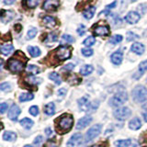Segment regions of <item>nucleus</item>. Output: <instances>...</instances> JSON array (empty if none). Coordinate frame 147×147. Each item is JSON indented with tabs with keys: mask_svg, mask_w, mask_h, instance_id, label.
Instances as JSON below:
<instances>
[{
	"mask_svg": "<svg viewBox=\"0 0 147 147\" xmlns=\"http://www.w3.org/2000/svg\"><path fill=\"white\" fill-rule=\"evenodd\" d=\"M142 109H144V110H147V102H145L144 105H142Z\"/></svg>",
	"mask_w": 147,
	"mask_h": 147,
	"instance_id": "obj_55",
	"label": "nucleus"
},
{
	"mask_svg": "<svg viewBox=\"0 0 147 147\" xmlns=\"http://www.w3.org/2000/svg\"><path fill=\"white\" fill-rule=\"evenodd\" d=\"M26 4L30 8H34L40 4V0H26Z\"/></svg>",
	"mask_w": 147,
	"mask_h": 147,
	"instance_id": "obj_35",
	"label": "nucleus"
},
{
	"mask_svg": "<svg viewBox=\"0 0 147 147\" xmlns=\"http://www.w3.org/2000/svg\"><path fill=\"white\" fill-rule=\"evenodd\" d=\"M78 106H79V109L82 111H88L91 108V103L88 101L87 98L84 96V98H81L80 99H78Z\"/></svg>",
	"mask_w": 147,
	"mask_h": 147,
	"instance_id": "obj_12",
	"label": "nucleus"
},
{
	"mask_svg": "<svg viewBox=\"0 0 147 147\" xmlns=\"http://www.w3.org/2000/svg\"><path fill=\"white\" fill-rule=\"evenodd\" d=\"M77 33H78V35H80V36L84 35L86 33V27L84 25H80L79 27H78V29H77Z\"/></svg>",
	"mask_w": 147,
	"mask_h": 147,
	"instance_id": "obj_43",
	"label": "nucleus"
},
{
	"mask_svg": "<svg viewBox=\"0 0 147 147\" xmlns=\"http://www.w3.org/2000/svg\"><path fill=\"white\" fill-rule=\"evenodd\" d=\"M55 57L60 62L65 61L71 57V48L67 46H61L54 51Z\"/></svg>",
	"mask_w": 147,
	"mask_h": 147,
	"instance_id": "obj_4",
	"label": "nucleus"
},
{
	"mask_svg": "<svg viewBox=\"0 0 147 147\" xmlns=\"http://www.w3.org/2000/svg\"><path fill=\"white\" fill-rule=\"evenodd\" d=\"M98 100H94L93 102L91 103V108H90V109L92 110V111H94V110H96V109L98 108Z\"/></svg>",
	"mask_w": 147,
	"mask_h": 147,
	"instance_id": "obj_45",
	"label": "nucleus"
},
{
	"mask_svg": "<svg viewBox=\"0 0 147 147\" xmlns=\"http://www.w3.org/2000/svg\"><path fill=\"white\" fill-rule=\"evenodd\" d=\"M20 123V125L22 127H24L25 129H30L32 125H33V121H32L30 119H28V118L22 119Z\"/></svg>",
	"mask_w": 147,
	"mask_h": 147,
	"instance_id": "obj_28",
	"label": "nucleus"
},
{
	"mask_svg": "<svg viewBox=\"0 0 147 147\" xmlns=\"http://www.w3.org/2000/svg\"><path fill=\"white\" fill-rule=\"evenodd\" d=\"M44 112H45V114L49 115V116H52V115H53L54 112H55V106H54V104L52 103V102L48 103L44 107Z\"/></svg>",
	"mask_w": 147,
	"mask_h": 147,
	"instance_id": "obj_24",
	"label": "nucleus"
},
{
	"mask_svg": "<svg viewBox=\"0 0 147 147\" xmlns=\"http://www.w3.org/2000/svg\"><path fill=\"white\" fill-rule=\"evenodd\" d=\"M132 98L135 102H142L147 98V88L144 86H136L134 88H133L132 92Z\"/></svg>",
	"mask_w": 147,
	"mask_h": 147,
	"instance_id": "obj_3",
	"label": "nucleus"
},
{
	"mask_svg": "<svg viewBox=\"0 0 147 147\" xmlns=\"http://www.w3.org/2000/svg\"><path fill=\"white\" fill-rule=\"evenodd\" d=\"M7 109V103H2L0 105V112L5 113V111Z\"/></svg>",
	"mask_w": 147,
	"mask_h": 147,
	"instance_id": "obj_47",
	"label": "nucleus"
},
{
	"mask_svg": "<svg viewBox=\"0 0 147 147\" xmlns=\"http://www.w3.org/2000/svg\"><path fill=\"white\" fill-rule=\"evenodd\" d=\"M34 96L31 93H25V94H21L20 96V102H25V101H29L33 99Z\"/></svg>",
	"mask_w": 147,
	"mask_h": 147,
	"instance_id": "obj_30",
	"label": "nucleus"
},
{
	"mask_svg": "<svg viewBox=\"0 0 147 147\" xmlns=\"http://www.w3.org/2000/svg\"><path fill=\"white\" fill-rule=\"evenodd\" d=\"M16 0H4V4L5 5H12Z\"/></svg>",
	"mask_w": 147,
	"mask_h": 147,
	"instance_id": "obj_51",
	"label": "nucleus"
},
{
	"mask_svg": "<svg viewBox=\"0 0 147 147\" xmlns=\"http://www.w3.org/2000/svg\"><path fill=\"white\" fill-rule=\"evenodd\" d=\"M121 40H122V36L121 35H114L113 37H111L109 42L112 43V44H117L119 42H121Z\"/></svg>",
	"mask_w": 147,
	"mask_h": 147,
	"instance_id": "obj_36",
	"label": "nucleus"
},
{
	"mask_svg": "<svg viewBox=\"0 0 147 147\" xmlns=\"http://www.w3.org/2000/svg\"><path fill=\"white\" fill-rule=\"evenodd\" d=\"M30 113L32 116H37V115L39 114V108L37 107V106H32L30 109Z\"/></svg>",
	"mask_w": 147,
	"mask_h": 147,
	"instance_id": "obj_42",
	"label": "nucleus"
},
{
	"mask_svg": "<svg viewBox=\"0 0 147 147\" xmlns=\"http://www.w3.org/2000/svg\"><path fill=\"white\" fill-rule=\"evenodd\" d=\"M92 121V117L90 116H85L81 118L79 121H78L76 124V129L77 130H82V129L86 128V126H88Z\"/></svg>",
	"mask_w": 147,
	"mask_h": 147,
	"instance_id": "obj_11",
	"label": "nucleus"
},
{
	"mask_svg": "<svg viewBox=\"0 0 147 147\" xmlns=\"http://www.w3.org/2000/svg\"><path fill=\"white\" fill-rule=\"evenodd\" d=\"M27 71L30 74H31V75H37V74L40 73V68L36 65H33V64H30L27 67Z\"/></svg>",
	"mask_w": 147,
	"mask_h": 147,
	"instance_id": "obj_31",
	"label": "nucleus"
},
{
	"mask_svg": "<svg viewBox=\"0 0 147 147\" xmlns=\"http://www.w3.org/2000/svg\"><path fill=\"white\" fill-rule=\"evenodd\" d=\"M74 125V118L71 114L64 113L61 115L55 121V129L56 132L59 134H65L68 131H71Z\"/></svg>",
	"mask_w": 147,
	"mask_h": 147,
	"instance_id": "obj_1",
	"label": "nucleus"
},
{
	"mask_svg": "<svg viewBox=\"0 0 147 147\" xmlns=\"http://www.w3.org/2000/svg\"><path fill=\"white\" fill-rule=\"evenodd\" d=\"M127 100H128L127 93L124 91H121L112 96L111 99L109 100V104L111 105L112 107H119V106L123 105Z\"/></svg>",
	"mask_w": 147,
	"mask_h": 147,
	"instance_id": "obj_5",
	"label": "nucleus"
},
{
	"mask_svg": "<svg viewBox=\"0 0 147 147\" xmlns=\"http://www.w3.org/2000/svg\"><path fill=\"white\" fill-rule=\"evenodd\" d=\"M0 89L2 91H9L11 89V86L9 83H2V84L0 85Z\"/></svg>",
	"mask_w": 147,
	"mask_h": 147,
	"instance_id": "obj_41",
	"label": "nucleus"
},
{
	"mask_svg": "<svg viewBox=\"0 0 147 147\" xmlns=\"http://www.w3.org/2000/svg\"><path fill=\"white\" fill-rule=\"evenodd\" d=\"M142 116H144V119H145V121L147 122V110H145V111L142 113Z\"/></svg>",
	"mask_w": 147,
	"mask_h": 147,
	"instance_id": "obj_54",
	"label": "nucleus"
},
{
	"mask_svg": "<svg viewBox=\"0 0 147 147\" xmlns=\"http://www.w3.org/2000/svg\"><path fill=\"white\" fill-rule=\"evenodd\" d=\"M96 42V39H95V37L93 36H89V37H87V38L84 40V42H83V44L86 45V46H92V45H94Z\"/></svg>",
	"mask_w": 147,
	"mask_h": 147,
	"instance_id": "obj_33",
	"label": "nucleus"
},
{
	"mask_svg": "<svg viewBox=\"0 0 147 147\" xmlns=\"http://www.w3.org/2000/svg\"><path fill=\"white\" fill-rule=\"evenodd\" d=\"M62 39H63V41H65V42H70L71 43V42H74V41H75V39H74L71 35H68V34L63 35Z\"/></svg>",
	"mask_w": 147,
	"mask_h": 147,
	"instance_id": "obj_40",
	"label": "nucleus"
},
{
	"mask_svg": "<svg viewBox=\"0 0 147 147\" xmlns=\"http://www.w3.org/2000/svg\"><path fill=\"white\" fill-rule=\"evenodd\" d=\"M91 147H109V142H99V144L93 145Z\"/></svg>",
	"mask_w": 147,
	"mask_h": 147,
	"instance_id": "obj_46",
	"label": "nucleus"
},
{
	"mask_svg": "<svg viewBox=\"0 0 147 147\" xmlns=\"http://www.w3.org/2000/svg\"><path fill=\"white\" fill-rule=\"evenodd\" d=\"M82 53L84 56L88 57V56H91V55L93 54V50L90 49V48H84V49H82Z\"/></svg>",
	"mask_w": 147,
	"mask_h": 147,
	"instance_id": "obj_39",
	"label": "nucleus"
},
{
	"mask_svg": "<svg viewBox=\"0 0 147 147\" xmlns=\"http://www.w3.org/2000/svg\"><path fill=\"white\" fill-rule=\"evenodd\" d=\"M20 56V53L17 52L16 56H14L12 58H10L7 61V68L13 73H20L23 69H24L25 63L27 61H22L21 58L18 57Z\"/></svg>",
	"mask_w": 147,
	"mask_h": 147,
	"instance_id": "obj_2",
	"label": "nucleus"
},
{
	"mask_svg": "<svg viewBox=\"0 0 147 147\" xmlns=\"http://www.w3.org/2000/svg\"><path fill=\"white\" fill-rule=\"evenodd\" d=\"M41 142H42V136H37L34 140V144L37 147H39L41 144Z\"/></svg>",
	"mask_w": 147,
	"mask_h": 147,
	"instance_id": "obj_44",
	"label": "nucleus"
},
{
	"mask_svg": "<svg viewBox=\"0 0 147 147\" xmlns=\"http://www.w3.org/2000/svg\"><path fill=\"white\" fill-rule=\"evenodd\" d=\"M131 50L132 51L133 53H135L138 55H142V53H144V46L142 45V43L139 42H135L131 45Z\"/></svg>",
	"mask_w": 147,
	"mask_h": 147,
	"instance_id": "obj_17",
	"label": "nucleus"
},
{
	"mask_svg": "<svg viewBox=\"0 0 147 147\" xmlns=\"http://www.w3.org/2000/svg\"><path fill=\"white\" fill-rule=\"evenodd\" d=\"M13 50L14 47L10 43H6L1 46V53L3 55H8L9 53H11L13 52Z\"/></svg>",
	"mask_w": 147,
	"mask_h": 147,
	"instance_id": "obj_22",
	"label": "nucleus"
},
{
	"mask_svg": "<svg viewBox=\"0 0 147 147\" xmlns=\"http://www.w3.org/2000/svg\"><path fill=\"white\" fill-rule=\"evenodd\" d=\"M57 94L58 96H64L66 94V90L64 89V88H61V89H59V91L57 92Z\"/></svg>",
	"mask_w": 147,
	"mask_h": 147,
	"instance_id": "obj_49",
	"label": "nucleus"
},
{
	"mask_svg": "<svg viewBox=\"0 0 147 147\" xmlns=\"http://www.w3.org/2000/svg\"><path fill=\"white\" fill-rule=\"evenodd\" d=\"M82 141V135L80 133H75L73 136H71L70 139L68 140L66 146L67 147H75L76 145L79 144Z\"/></svg>",
	"mask_w": 147,
	"mask_h": 147,
	"instance_id": "obj_10",
	"label": "nucleus"
},
{
	"mask_svg": "<svg viewBox=\"0 0 147 147\" xmlns=\"http://www.w3.org/2000/svg\"><path fill=\"white\" fill-rule=\"evenodd\" d=\"M110 59H111V62L116 64V65H119V64H121V62H122V59H123V54L121 52H116L114 53L111 57H110Z\"/></svg>",
	"mask_w": 147,
	"mask_h": 147,
	"instance_id": "obj_18",
	"label": "nucleus"
},
{
	"mask_svg": "<svg viewBox=\"0 0 147 147\" xmlns=\"http://www.w3.org/2000/svg\"><path fill=\"white\" fill-rule=\"evenodd\" d=\"M67 81L70 83V84H79V82L81 81V79L79 77H77L76 75H70V76H69L67 78Z\"/></svg>",
	"mask_w": 147,
	"mask_h": 147,
	"instance_id": "obj_32",
	"label": "nucleus"
},
{
	"mask_svg": "<svg viewBox=\"0 0 147 147\" xmlns=\"http://www.w3.org/2000/svg\"><path fill=\"white\" fill-rule=\"evenodd\" d=\"M95 12H96V7L91 6V7H87L86 10L83 12V16H84V18H86V20H90V18L94 17Z\"/></svg>",
	"mask_w": 147,
	"mask_h": 147,
	"instance_id": "obj_20",
	"label": "nucleus"
},
{
	"mask_svg": "<svg viewBox=\"0 0 147 147\" xmlns=\"http://www.w3.org/2000/svg\"><path fill=\"white\" fill-rule=\"evenodd\" d=\"M146 81H147V78H146Z\"/></svg>",
	"mask_w": 147,
	"mask_h": 147,
	"instance_id": "obj_58",
	"label": "nucleus"
},
{
	"mask_svg": "<svg viewBox=\"0 0 147 147\" xmlns=\"http://www.w3.org/2000/svg\"><path fill=\"white\" fill-rule=\"evenodd\" d=\"M3 139L7 142H15L17 139V134L13 131H6L3 134Z\"/></svg>",
	"mask_w": 147,
	"mask_h": 147,
	"instance_id": "obj_23",
	"label": "nucleus"
},
{
	"mask_svg": "<svg viewBox=\"0 0 147 147\" xmlns=\"http://www.w3.org/2000/svg\"><path fill=\"white\" fill-rule=\"evenodd\" d=\"M14 28H15V30H16L18 32H20V30H21V26H20V24L15 25V27H14Z\"/></svg>",
	"mask_w": 147,
	"mask_h": 147,
	"instance_id": "obj_53",
	"label": "nucleus"
},
{
	"mask_svg": "<svg viewBox=\"0 0 147 147\" xmlns=\"http://www.w3.org/2000/svg\"><path fill=\"white\" fill-rule=\"evenodd\" d=\"M101 128L102 127H101L100 124H96V125H94L93 127H91L86 132V137H85V142H88L93 140L94 138H96L100 133Z\"/></svg>",
	"mask_w": 147,
	"mask_h": 147,
	"instance_id": "obj_6",
	"label": "nucleus"
},
{
	"mask_svg": "<svg viewBox=\"0 0 147 147\" xmlns=\"http://www.w3.org/2000/svg\"><path fill=\"white\" fill-rule=\"evenodd\" d=\"M49 78L51 80H53L56 85H60L62 83V80H61V77L58 75L56 72H53L51 73L49 75Z\"/></svg>",
	"mask_w": 147,
	"mask_h": 147,
	"instance_id": "obj_29",
	"label": "nucleus"
},
{
	"mask_svg": "<svg viewBox=\"0 0 147 147\" xmlns=\"http://www.w3.org/2000/svg\"><path fill=\"white\" fill-rule=\"evenodd\" d=\"M131 140L127 139V140H119L115 142V145L117 147H129L131 144Z\"/></svg>",
	"mask_w": 147,
	"mask_h": 147,
	"instance_id": "obj_27",
	"label": "nucleus"
},
{
	"mask_svg": "<svg viewBox=\"0 0 147 147\" xmlns=\"http://www.w3.org/2000/svg\"><path fill=\"white\" fill-rule=\"evenodd\" d=\"M45 132H46V134H47V136H51L53 134V131H52V130H51L50 128H47L45 130Z\"/></svg>",
	"mask_w": 147,
	"mask_h": 147,
	"instance_id": "obj_52",
	"label": "nucleus"
},
{
	"mask_svg": "<svg viewBox=\"0 0 147 147\" xmlns=\"http://www.w3.org/2000/svg\"><path fill=\"white\" fill-rule=\"evenodd\" d=\"M140 14L137 13L135 11H131L129 12L126 17H125V20L129 23V24H135L138 21L140 20Z\"/></svg>",
	"mask_w": 147,
	"mask_h": 147,
	"instance_id": "obj_9",
	"label": "nucleus"
},
{
	"mask_svg": "<svg viewBox=\"0 0 147 147\" xmlns=\"http://www.w3.org/2000/svg\"><path fill=\"white\" fill-rule=\"evenodd\" d=\"M24 147H32L31 145H29V144H28V145H25Z\"/></svg>",
	"mask_w": 147,
	"mask_h": 147,
	"instance_id": "obj_56",
	"label": "nucleus"
},
{
	"mask_svg": "<svg viewBox=\"0 0 147 147\" xmlns=\"http://www.w3.org/2000/svg\"><path fill=\"white\" fill-rule=\"evenodd\" d=\"M74 68H75V64H73V63H68V64H66L65 66H64V69L67 70V71H71V70H73Z\"/></svg>",
	"mask_w": 147,
	"mask_h": 147,
	"instance_id": "obj_48",
	"label": "nucleus"
},
{
	"mask_svg": "<svg viewBox=\"0 0 147 147\" xmlns=\"http://www.w3.org/2000/svg\"><path fill=\"white\" fill-rule=\"evenodd\" d=\"M94 33L96 36H109V29L108 26H96L94 30Z\"/></svg>",
	"mask_w": 147,
	"mask_h": 147,
	"instance_id": "obj_15",
	"label": "nucleus"
},
{
	"mask_svg": "<svg viewBox=\"0 0 147 147\" xmlns=\"http://www.w3.org/2000/svg\"><path fill=\"white\" fill-rule=\"evenodd\" d=\"M37 32H38V30H37L36 28H31V29H30L29 31H28V38H29V39H33L34 37L36 36Z\"/></svg>",
	"mask_w": 147,
	"mask_h": 147,
	"instance_id": "obj_38",
	"label": "nucleus"
},
{
	"mask_svg": "<svg viewBox=\"0 0 147 147\" xmlns=\"http://www.w3.org/2000/svg\"><path fill=\"white\" fill-rule=\"evenodd\" d=\"M146 70H147V60H145V61H144V62H142L139 64L138 71L134 74V75H133V78H134V79H139V78L145 73Z\"/></svg>",
	"mask_w": 147,
	"mask_h": 147,
	"instance_id": "obj_14",
	"label": "nucleus"
},
{
	"mask_svg": "<svg viewBox=\"0 0 147 147\" xmlns=\"http://www.w3.org/2000/svg\"><path fill=\"white\" fill-rule=\"evenodd\" d=\"M28 51H29L30 54L32 57H38L40 55V50L38 47H35V46H30V47H28Z\"/></svg>",
	"mask_w": 147,
	"mask_h": 147,
	"instance_id": "obj_26",
	"label": "nucleus"
},
{
	"mask_svg": "<svg viewBox=\"0 0 147 147\" xmlns=\"http://www.w3.org/2000/svg\"><path fill=\"white\" fill-rule=\"evenodd\" d=\"M52 147H56V146H52Z\"/></svg>",
	"mask_w": 147,
	"mask_h": 147,
	"instance_id": "obj_57",
	"label": "nucleus"
},
{
	"mask_svg": "<svg viewBox=\"0 0 147 147\" xmlns=\"http://www.w3.org/2000/svg\"><path fill=\"white\" fill-rule=\"evenodd\" d=\"M59 5L60 3L58 0H45L42 5V8L47 11H53L59 7Z\"/></svg>",
	"mask_w": 147,
	"mask_h": 147,
	"instance_id": "obj_8",
	"label": "nucleus"
},
{
	"mask_svg": "<svg viewBox=\"0 0 147 147\" xmlns=\"http://www.w3.org/2000/svg\"><path fill=\"white\" fill-rule=\"evenodd\" d=\"M14 17V13L12 11H5V10H2V13H1V20L2 22L4 23H7V21L11 20Z\"/></svg>",
	"mask_w": 147,
	"mask_h": 147,
	"instance_id": "obj_21",
	"label": "nucleus"
},
{
	"mask_svg": "<svg viewBox=\"0 0 147 147\" xmlns=\"http://www.w3.org/2000/svg\"><path fill=\"white\" fill-rule=\"evenodd\" d=\"M141 126H142V121H140V119H138V118L132 119L131 121L129 122V127H130L131 130H133V131L139 130Z\"/></svg>",
	"mask_w": 147,
	"mask_h": 147,
	"instance_id": "obj_19",
	"label": "nucleus"
},
{
	"mask_svg": "<svg viewBox=\"0 0 147 147\" xmlns=\"http://www.w3.org/2000/svg\"><path fill=\"white\" fill-rule=\"evenodd\" d=\"M42 23L46 28H50V29H53V28H54L57 25V22L55 20V18L51 16L44 17L42 20Z\"/></svg>",
	"mask_w": 147,
	"mask_h": 147,
	"instance_id": "obj_16",
	"label": "nucleus"
},
{
	"mask_svg": "<svg viewBox=\"0 0 147 147\" xmlns=\"http://www.w3.org/2000/svg\"><path fill=\"white\" fill-rule=\"evenodd\" d=\"M140 37L139 35H137L135 33H133V32L131 31H129L128 33H127V40L128 41H131V40H135L137 39H139Z\"/></svg>",
	"mask_w": 147,
	"mask_h": 147,
	"instance_id": "obj_37",
	"label": "nucleus"
},
{
	"mask_svg": "<svg viewBox=\"0 0 147 147\" xmlns=\"http://www.w3.org/2000/svg\"><path fill=\"white\" fill-rule=\"evenodd\" d=\"M116 5H117V1H114L113 3H111L110 5H108L107 6V9L109 10V9H111V8H114L115 7H116Z\"/></svg>",
	"mask_w": 147,
	"mask_h": 147,
	"instance_id": "obj_50",
	"label": "nucleus"
},
{
	"mask_svg": "<svg viewBox=\"0 0 147 147\" xmlns=\"http://www.w3.org/2000/svg\"><path fill=\"white\" fill-rule=\"evenodd\" d=\"M131 116V109L127 107H122L114 111V117L119 121H125Z\"/></svg>",
	"mask_w": 147,
	"mask_h": 147,
	"instance_id": "obj_7",
	"label": "nucleus"
},
{
	"mask_svg": "<svg viewBox=\"0 0 147 147\" xmlns=\"http://www.w3.org/2000/svg\"><path fill=\"white\" fill-rule=\"evenodd\" d=\"M57 40H58V37H57L56 34H55V33H50L47 38H46L45 41H46V42H48V43H51V42L53 43V42H54V41H56Z\"/></svg>",
	"mask_w": 147,
	"mask_h": 147,
	"instance_id": "obj_34",
	"label": "nucleus"
},
{
	"mask_svg": "<svg viewBox=\"0 0 147 147\" xmlns=\"http://www.w3.org/2000/svg\"><path fill=\"white\" fill-rule=\"evenodd\" d=\"M94 68L92 65H89V64H86V65H84L81 69H80V74L82 76H88L93 72Z\"/></svg>",
	"mask_w": 147,
	"mask_h": 147,
	"instance_id": "obj_25",
	"label": "nucleus"
},
{
	"mask_svg": "<svg viewBox=\"0 0 147 147\" xmlns=\"http://www.w3.org/2000/svg\"><path fill=\"white\" fill-rule=\"evenodd\" d=\"M20 109L18 108V106L13 105L11 109H9L8 118L10 119L11 121H17V119L18 116H20Z\"/></svg>",
	"mask_w": 147,
	"mask_h": 147,
	"instance_id": "obj_13",
	"label": "nucleus"
}]
</instances>
